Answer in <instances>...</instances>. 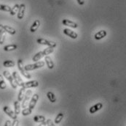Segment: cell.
<instances>
[{
	"label": "cell",
	"mask_w": 126,
	"mask_h": 126,
	"mask_svg": "<svg viewBox=\"0 0 126 126\" xmlns=\"http://www.w3.org/2000/svg\"><path fill=\"white\" fill-rule=\"evenodd\" d=\"M33 119H34V121L35 123H42L46 120V118L42 115H36L35 117H34Z\"/></svg>",
	"instance_id": "cell-22"
},
{
	"label": "cell",
	"mask_w": 126,
	"mask_h": 126,
	"mask_svg": "<svg viewBox=\"0 0 126 126\" xmlns=\"http://www.w3.org/2000/svg\"><path fill=\"white\" fill-rule=\"evenodd\" d=\"M14 108H15V112L16 114H19L20 113V104L19 101H16L14 102Z\"/></svg>",
	"instance_id": "cell-23"
},
{
	"label": "cell",
	"mask_w": 126,
	"mask_h": 126,
	"mask_svg": "<svg viewBox=\"0 0 126 126\" xmlns=\"http://www.w3.org/2000/svg\"><path fill=\"white\" fill-rule=\"evenodd\" d=\"M19 7H20V5L18 4H16L13 6V7H12V9H11V10L10 12V13L11 16H15L18 13V10H19Z\"/></svg>",
	"instance_id": "cell-26"
},
{
	"label": "cell",
	"mask_w": 126,
	"mask_h": 126,
	"mask_svg": "<svg viewBox=\"0 0 126 126\" xmlns=\"http://www.w3.org/2000/svg\"><path fill=\"white\" fill-rule=\"evenodd\" d=\"M12 123H11L10 120H7V121H6V123L4 124V126H12Z\"/></svg>",
	"instance_id": "cell-34"
},
{
	"label": "cell",
	"mask_w": 126,
	"mask_h": 126,
	"mask_svg": "<svg viewBox=\"0 0 126 126\" xmlns=\"http://www.w3.org/2000/svg\"><path fill=\"white\" fill-rule=\"evenodd\" d=\"M32 95V91L31 90H27V91L26 92L25 97H24V98H23V100L22 105H21L22 108H26V107L29 106V101H30V99H31Z\"/></svg>",
	"instance_id": "cell-5"
},
{
	"label": "cell",
	"mask_w": 126,
	"mask_h": 126,
	"mask_svg": "<svg viewBox=\"0 0 126 126\" xmlns=\"http://www.w3.org/2000/svg\"><path fill=\"white\" fill-rule=\"evenodd\" d=\"M4 29L5 30V32H7V33H9L12 35H13L16 33V30L14 28L9 26H7V25H4Z\"/></svg>",
	"instance_id": "cell-19"
},
{
	"label": "cell",
	"mask_w": 126,
	"mask_h": 126,
	"mask_svg": "<svg viewBox=\"0 0 126 126\" xmlns=\"http://www.w3.org/2000/svg\"><path fill=\"white\" fill-rule=\"evenodd\" d=\"M25 11H26V5L24 4H20L19 10H18V16H17L18 19H23V18L24 17Z\"/></svg>",
	"instance_id": "cell-12"
},
{
	"label": "cell",
	"mask_w": 126,
	"mask_h": 126,
	"mask_svg": "<svg viewBox=\"0 0 126 126\" xmlns=\"http://www.w3.org/2000/svg\"><path fill=\"white\" fill-rule=\"evenodd\" d=\"M45 60L46 65H47V68L49 69H53L54 68V63H53V60H52L50 56H45Z\"/></svg>",
	"instance_id": "cell-16"
},
{
	"label": "cell",
	"mask_w": 126,
	"mask_h": 126,
	"mask_svg": "<svg viewBox=\"0 0 126 126\" xmlns=\"http://www.w3.org/2000/svg\"><path fill=\"white\" fill-rule=\"evenodd\" d=\"M18 70L20 71V73L25 77V78H28V79H30L31 78H32V76L29 73L27 72V71H26V69H25V66H23V60L22 59H18Z\"/></svg>",
	"instance_id": "cell-2"
},
{
	"label": "cell",
	"mask_w": 126,
	"mask_h": 126,
	"mask_svg": "<svg viewBox=\"0 0 126 126\" xmlns=\"http://www.w3.org/2000/svg\"><path fill=\"white\" fill-rule=\"evenodd\" d=\"M3 75H4V76L7 78V80L10 82L11 87H12L13 89H16L17 87H18V84H16V81H15V79H14L13 75H11V74L10 73V72L7 71H4L3 72Z\"/></svg>",
	"instance_id": "cell-3"
},
{
	"label": "cell",
	"mask_w": 126,
	"mask_h": 126,
	"mask_svg": "<svg viewBox=\"0 0 126 126\" xmlns=\"http://www.w3.org/2000/svg\"><path fill=\"white\" fill-rule=\"evenodd\" d=\"M5 35H4V33L2 35V36L1 37V38H0V44L1 45H2L3 43H4V40H5Z\"/></svg>",
	"instance_id": "cell-32"
},
{
	"label": "cell",
	"mask_w": 126,
	"mask_h": 126,
	"mask_svg": "<svg viewBox=\"0 0 126 126\" xmlns=\"http://www.w3.org/2000/svg\"><path fill=\"white\" fill-rule=\"evenodd\" d=\"M47 96L49 99V101L51 102V103H55L56 101V98H55V95H54V93H53L52 92H48L47 93Z\"/></svg>",
	"instance_id": "cell-25"
},
{
	"label": "cell",
	"mask_w": 126,
	"mask_h": 126,
	"mask_svg": "<svg viewBox=\"0 0 126 126\" xmlns=\"http://www.w3.org/2000/svg\"><path fill=\"white\" fill-rule=\"evenodd\" d=\"M107 31H105V30H101V31H99V32H98L97 33L95 34L94 37H95V40H101L104 37H105L107 36Z\"/></svg>",
	"instance_id": "cell-15"
},
{
	"label": "cell",
	"mask_w": 126,
	"mask_h": 126,
	"mask_svg": "<svg viewBox=\"0 0 126 126\" xmlns=\"http://www.w3.org/2000/svg\"><path fill=\"white\" fill-rule=\"evenodd\" d=\"M11 9H12V8H11L10 6H8V5L0 4V10L4 11V12H10Z\"/></svg>",
	"instance_id": "cell-28"
},
{
	"label": "cell",
	"mask_w": 126,
	"mask_h": 126,
	"mask_svg": "<svg viewBox=\"0 0 126 126\" xmlns=\"http://www.w3.org/2000/svg\"><path fill=\"white\" fill-rule=\"evenodd\" d=\"M7 88L6 82L4 80V78L1 75H0V89L1 90H5Z\"/></svg>",
	"instance_id": "cell-27"
},
{
	"label": "cell",
	"mask_w": 126,
	"mask_h": 126,
	"mask_svg": "<svg viewBox=\"0 0 126 126\" xmlns=\"http://www.w3.org/2000/svg\"><path fill=\"white\" fill-rule=\"evenodd\" d=\"M32 113V109H31L29 107V108H24L23 109L22 112H21V114H22L23 116L29 115V114H31Z\"/></svg>",
	"instance_id": "cell-29"
},
{
	"label": "cell",
	"mask_w": 126,
	"mask_h": 126,
	"mask_svg": "<svg viewBox=\"0 0 126 126\" xmlns=\"http://www.w3.org/2000/svg\"><path fill=\"white\" fill-rule=\"evenodd\" d=\"M12 75H13V78H14V79H15L16 84H18V86L23 87V84H24V82H23V81L22 80V78H20V76H19V74L18 73V72L13 71Z\"/></svg>",
	"instance_id": "cell-9"
},
{
	"label": "cell",
	"mask_w": 126,
	"mask_h": 126,
	"mask_svg": "<svg viewBox=\"0 0 126 126\" xmlns=\"http://www.w3.org/2000/svg\"><path fill=\"white\" fill-rule=\"evenodd\" d=\"M16 65V62L13 60H6L3 62V66L5 68H13Z\"/></svg>",
	"instance_id": "cell-21"
},
{
	"label": "cell",
	"mask_w": 126,
	"mask_h": 126,
	"mask_svg": "<svg viewBox=\"0 0 126 126\" xmlns=\"http://www.w3.org/2000/svg\"><path fill=\"white\" fill-rule=\"evenodd\" d=\"M39 100V95L37 94H34L33 95L30 102H29V107L31 108V109H34L35 106H36V103H37V101Z\"/></svg>",
	"instance_id": "cell-10"
},
{
	"label": "cell",
	"mask_w": 126,
	"mask_h": 126,
	"mask_svg": "<svg viewBox=\"0 0 126 126\" xmlns=\"http://www.w3.org/2000/svg\"><path fill=\"white\" fill-rule=\"evenodd\" d=\"M36 42L39 44L45 45V46H47L48 47H52V48H55L57 46V44H56L55 42L50 41V40H45V39H43V38H39V39H37L36 40Z\"/></svg>",
	"instance_id": "cell-6"
},
{
	"label": "cell",
	"mask_w": 126,
	"mask_h": 126,
	"mask_svg": "<svg viewBox=\"0 0 126 126\" xmlns=\"http://www.w3.org/2000/svg\"><path fill=\"white\" fill-rule=\"evenodd\" d=\"M64 117V114L62 113V112H60L59 114H58V115L56 116L55 119V124H58L61 122V120H63Z\"/></svg>",
	"instance_id": "cell-24"
},
{
	"label": "cell",
	"mask_w": 126,
	"mask_h": 126,
	"mask_svg": "<svg viewBox=\"0 0 126 126\" xmlns=\"http://www.w3.org/2000/svg\"><path fill=\"white\" fill-rule=\"evenodd\" d=\"M25 94H26V88L23 87H21L20 90L19 91L18 96V101H23L24 97H25Z\"/></svg>",
	"instance_id": "cell-18"
},
{
	"label": "cell",
	"mask_w": 126,
	"mask_h": 126,
	"mask_svg": "<svg viewBox=\"0 0 126 126\" xmlns=\"http://www.w3.org/2000/svg\"><path fill=\"white\" fill-rule=\"evenodd\" d=\"M39 86V82L36 80H33V81H27L25 82L23 84V87H25L26 89L28 88H34L37 87Z\"/></svg>",
	"instance_id": "cell-8"
},
{
	"label": "cell",
	"mask_w": 126,
	"mask_h": 126,
	"mask_svg": "<svg viewBox=\"0 0 126 126\" xmlns=\"http://www.w3.org/2000/svg\"><path fill=\"white\" fill-rule=\"evenodd\" d=\"M39 26H40V21L39 20L34 21V22L32 24V25L31 28H30V31L32 32H35L37 30V29L39 27Z\"/></svg>",
	"instance_id": "cell-17"
},
{
	"label": "cell",
	"mask_w": 126,
	"mask_h": 126,
	"mask_svg": "<svg viewBox=\"0 0 126 126\" xmlns=\"http://www.w3.org/2000/svg\"><path fill=\"white\" fill-rule=\"evenodd\" d=\"M3 111H4V113H6L11 119H13V120H16V119H17V116H18V114H16V112L15 111H13L11 108H10L9 106H4L3 107Z\"/></svg>",
	"instance_id": "cell-7"
},
{
	"label": "cell",
	"mask_w": 126,
	"mask_h": 126,
	"mask_svg": "<svg viewBox=\"0 0 126 126\" xmlns=\"http://www.w3.org/2000/svg\"><path fill=\"white\" fill-rule=\"evenodd\" d=\"M62 24H63V25H64V26H69V27L74 28V29L77 28V26H78V25H77V23H75V22H74V21H70V20H69V19H63V20L62 21Z\"/></svg>",
	"instance_id": "cell-11"
},
{
	"label": "cell",
	"mask_w": 126,
	"mask_h": 126,
	"mask_svg": "<svg viewBox=\"0 0 126 126\" xmlns=\"http://www.w3.org/2000/svg\"><path fill=\"white\" fill-rule=\"evenodd\" d=\"M40 126H54V124L53 123V121L50 120V119H48V120H46L45 122L42 123Z\"/></svg>",
	"instance_id": "cell-30"
},
{
	"label": "cell",
	"mask_w": 126,
	"mask_h": 126,
	"mask_svg": "<svg viewBox=\"0 0 126 126\" xmlns=\"http://www.w3.org/2000/svg\"><path fill=\"white\" fill-rule=\"evenodd\" d=\"M102 107H103V104L101 103H96L95 105L91 106L90 109H89V111H90V114H94L96 111H98L100 109H101Z\"/></svg>",
	"instance_id": "cell-14"
},
{
	"label": "cell",
	"mask_w": 126,
	"mask_h": 126,
	"mask_svg": "<svg viewBox=\"0 0 126 126\" xmlns=\"http://www.w3.org/2000/svg\"><path fill=\"white\" fill-rule=\"evenodd\" d=\"M45 66V62L42 61H39V62H36V63L34 64H31V65H27L25 66V69L27 71H34L38 68H41L42 67Z\"/></svg>",
	"instance_id": "cell-4"
},
{
	"label": "cell",
	"mask_w": 126,
	"mask_h": 126,
	"mask_svg": "<svg viewBox=\"0 0 126 126\" xmlns=\"http://www.w3.org/2000/svg\"><path fill=\"white\" fill-rule=\"evenodd\" d=\"M54 51V48H52V47H48L47 49H45L44 51H39L38 53H36L32 58V60L34 62H38L39 60H40L42 57L45 56H47L48 54H52L53 52Z\"/></svg>",
	"instance_id": "cell-1"
},
{
	"label": "cell",
	"mask_w": 126,
	"mask_h": 126,
	"mask_svg": "<svg viewBox=\"0 0 126 126\" xmlns=\"http://www.w3.org/2000/svg\"><path fill=\"white\" fill-rule=\"evenodd\" d=\"M18 48L17 45L16 44H11V45H7V46H5L4 47V51H15Z\"/></svg>",
	"instance_id": "cell-20"
},
{
	"label": "cell",
	"mask_w": 126,
	"mask_h": 126,
	"mask_svg": "<svg viewBox=\"0 0 126 126\" xmlns=\"http://www.w3.org/2000/svg\"><path fill=\"white\" fill-rule=\"evenodd\" d=\"M63 33H64L66 35L70 37L72 39H77V37H78V35H77L76 32H74V31H72V30L69 29H64L63 30Z\"/></svg>",
	"instance_id": "cell-13"
},
{
	"label": "cell",
	"mask_w": 126,
	"mask_h": 126,
	"mask_svg": "<svg viewBox=\"0 0 126 126\" xmlns=\"http://www.w3.org/2000/svg\"><path fill=\"white\" fill-rule=\"evenodd\" d=\"M79 5H83L85 4V0H77Z\"/></svg>",
	"instance_id": "cell-35"
},
{
	"label": "cell",
	"mask_w": 126,
	"mask_h": 126,
	"mask_svg": "<svg viewBox=\"0 0 126 126\" xmlns=\"http://www.w3.org/2000/svg\"><path fill=\"white\" fill-rule=\"evenodd\" d=\"M5 32V30L4 29V25L0 24V38L2 36V35Z\"/></svg>",
	"instance_id": "cell-31"
},
{
	"label": "cell",
	"mask_w": 126,
	"mask_h": 126,
	"mask_svg": "<svg viewBox=\"0 0 126 126\" xmlns=\"http://www.w3.org/2000/svg\"><path fill=\"white\" fill-rule=\"evenodd\" d=\"M14 121H13V123H12V126H18V124H19V121H18L17 119H16V120H13Z\"/></svg>",
	"instance_id": "cell-33"
}]
</instances>
